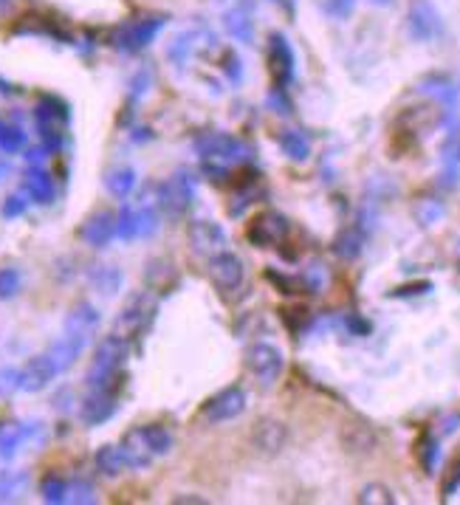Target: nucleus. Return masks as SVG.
Returning <instances> with one entry per match:
<instances>
[{
  "mask_svg": "<svg viewBox=\"0 0 460 505\" xmlns=\"http://www.w3.org/2000/svg\"><path fill=\"white\" fill-rule=\"evenodd\" d=\"M246 368L254 378L260 381V387H271L283 373V353L275 344L258 342L246 351Z\"/></svg>",
  "mask_w": 460,
  "mask_h": 505,
  "instance_id": "1a4fd4ad",
  "label": "nucleus"
},
{
  "mask_svg": "<svg viewBox=\"0 0 460 505\" xmlns=\"http://www.w3.org/2000/svg\"><path fill=\"white\" fill-rule=\"evenodd\" d=\"M88 344H82L79 339H74V336H68V334H62L54 344L48 347V359L54 361V368H57V373H65L68 368H74V361L82 356V351Z\"/></svg>",
  "mask_w": 460,
  "mask_h": 505,
  "instance_id": "6ab92c4d",
  "label": "nucleus"
},
{
  "mask_svg": "<svg viewBox=\"0 0 460 505\" xmlns=\"http://www.w3.org/2000/svg\"><path fill=\"white\" fill-rule=\"evenodd\" d=\"M116 235L122 240H136L139 237V220H136V209L125 206L116 218Z\"/></svg>",
  "mask_w": 460,
  "mask_h": 505,
  "instance_id": "f704fd0d",
  "label": "nucleus"
},
{
  "mask_svg": "<svg viewBox=\"0 0 460 505\" xmlns=\"http://www.w3.org/2000/svg\"><path fill=\"white\" fill-rule=\"evenodd\" d=\"M407 29H410L413 40L430 43L444 34V17L438 14L435 4H430V0H413L410 12H407Z\"/></svg>",
  "mask_w": 460,
  "mask_h": 505,
  "instance_id": "9d476101",
  "label": "nucleus"
},
{
  "mask_svg": "<svg viewBox=\"0 0 460 505\" xmlns=\"http://www.w3.org/2000/svg\"><path fill=\"white\" fill-rule=\"evenodd\" d=\"M243 410H246V390L243 387H226L203 404L201 415L207 418L209 424H224V421L237 418Z\"/></svg>",
  "mask_w": 460,
  "mask_h": 505,
  "instance_id": "9b49d317",
  "label": "nucleus"
},
{
  "mask_svg": "<svg viewBox=\"0 0 460 505\" xmlns=\"http://www.w3.org/2000/svg\"><path fill=\"white\" fill-rule=\"evenodd\" d=\"M68 502H77V505H91L96 502V489L88 480H74L68 483Z\"/></svg>",
  "mask_w": 460,
  "mask_h": 505,
  "instance_id": "e433bc0d",
  "label": "nucleus"
},
{
  "mask_svg": "<svg viewBox=\"0 0 460 505\" xmlns=\"http://www.w3.org/2000/svg\"><path fill=\"white\" fill-rule=\"evenodd\" d=\"M161 26H164L161 14H147V17H139V21H130L125 26H119L111 34V43H113V48L125 51V54H136V51L147 48L152 40H156Z\"/></svg>",
  "mask_w": 460,
  "mask_h": 505,
  "instance_id": "20e7f679",
  "label": "nucleus"
},
{
  "mask_svg": "<svg viewBox=\"0 0 460 505\" xmlns=\"http://www.w3.org/2000/svg\"><path fill=\"white\" fill-rule=\"evenodd\" d=\"M415 215L423 226H432L438 223L440 218H444V206H440L438 201H421L418 209H415Z\"/></svg>",
  "mask_w": 460,
  "mask_h": 505,
  "instance_id": "58836bf2",
  "label": "nucleus"
},
{
  "mask_svg": "<svg viewBox=\"0 0 460 505\" xmlns=\"http://www.w3.org/2000/svg\"><path fill=\"white\" fill-rule=\"evenodd\" d=\"M79 237L88 243L91 249H105L116 237V215L108 212V209H99V212L88 215V220H85L79 229Z\"/></svg>",
  "mask_w": 460,
  "mask_h": 505,
  "instance_id": "f3484780",
  "label": "nucleus"
},
{
  "mask_svg": "<svg viewBox=\"0 0 460 505\" xmlns=\"http://www.w3.org/2000/svg\"><path fill=\"white\" fill-rule=\"evenodd\" d=\"M26 193L34 203H51L54 201V178L43 167H31L26 172Z\"/></svg>",
  "mask_w": 460,
  "mask_h": 505,
  "instance_id": "5701e85b",
  "label": "nucleus"
},
{
  "mask_svg": "<svg viewBox=\"0 0 460 505\" xmlns=\"http://www.w3.org/2000/svg\"><path fill=\"white\" fill-rule=\"evenodd\" d=\"M40 494H43V500L51 502V505L68 502V483H65L62 477H57V475H48V477H43V483H40Z\"/></svg>",
  "mask_w": 460,
  "mask_h": 505,
  "instance_id": "2f4dec72",
  "label": "nucleus"
},
{
  "mask_svg": "<svg viewBox=\"0 0 460 505\" xmlns=\"http://www.w3.org/2000/svg\"><path fill=\"white\" fill-rule=\"evenodd\" d=\"M139 432H142V438H144V443H147V449H150L152 458L169 455V449H173V435H169L164 426L147 424V426H139Z\"/></svg>",
  "mask_w": 460,
  "mask_h": 505,
  "instance_id": "bb28decb",
  "label": "nucleus"
},
{
  "mask_svg": "<svg viewBox=\"0 0 460 505\" xmlns=\"http://www.w3.org/2000/svg\"><path fill=\"white\" fill-rule=\"evenodd\" d=\"M57 368H54V361L48 359V353L43 356H34L29 359L21 370H17V390H23V393H40L45 390L51 381H54Z\"/></svg>",
  "mask_w": 460,
  "mask_h": 505,
  "instance_id": "4468645a",
  "label": "nucleus"
},
{
  "mask_svg": "<svg viewBox=\"0 0 460 505\" xmlns=\"http://www.w3.org/2000/svg\"><path fill=\"white\" fill-rule=\"evenodd\" d=\"M280 150L292 161H305L311 155V142L302 130H283L280 133Z\"/></svg>",
  "mask_w": 460,
  "mask_h": 505,
  "instance_id": "a878e982",
  "label": "nucleus"
},
{
  "mask_svg": "<svg viewBox=\"0 0 460 505\" xmlns=\"http://www.w3.org/2000/svg\"><path fill=\"white\" fill-rule=\"evenodd\" d=\"M209 274H212V283L224 294H234L246 280L243 260L237 254H232V252H218L212 257V263H209Z\"/></svg>",
  "mask_w": 460,
  "mask_h": 505,
  "instance_id": "f8f14e48",
  "label": "nucleus"
},
{
  "mask_svg": "<svg viewBox=\"0 0 460 505\" xmlns=\"http://www.w3.org/2000/svg\"><path fill=\"white\" fill-rule=\"evenodd\" d=\"M88 277H91V286L99 294H108V297H113V294L122 288V271L116 266H94Z\"/></svg>",
  "mask_w": 460,
  "mask_h": 505,
  "instance_id": "c756f323",
  "label": "nucleus"
},
{
  "mask_svg": "<svg viewBox=\"0 0 460 505\" xmlns=\"http://www.w3.org/2000/svg\"><path fill=\"white\" fill-rule=\"evenodd\" d=\"M268 104H271V108H275L277 113H283V116L292 113V102H288L285 91H280V88H271V94H268Z\"/></svg>",
  "mask_w": 460,
  "mask_h": 505,
  "instance_id": "c03bdc74",
  "label": "nucleus"
},
{
  "mask_svg": "<svg viewBox=\"0 0 460 505\" xmlns=\"http://www.w3.org/2000/svg\"><path fill=\"white\" fill-rule=\"evenodd\" d=\"M26 489V475L23 472H0V502L14 500Z\"/></svg>",
  "mask_w": 460,
  "mask_h": 505,
  "instance_id": "72a5a7b5",
  "label": "nucleus"
},
{
  "mask_svg": "<svg viewBox=\"0 0 460 505\" xmlns=\"http://www.w3.org/2000/svg\"><path fill=\"white\" fill-rule=\"evenodd\" d=\"M127 356H130V342L122 339V336H105L99 344H96V353H94V361H91V370H88V378H85V385L88 390H108V393H116L122 387V370L127 364Z\"/></svg>",
  "mask_w": 460,
  "mask_h": 505,
  "instance_id": "f03ea898",
  "label": "nucleus"
},
{
  "mask_svg": "<svg viewBox=\"0 0 460 505\" xmlns=\"http://www.w3.org/2000/svg\"><path fill=\"white\" fill-rule=\"evenodd\" d=\"M266 57H268V74H271V82H275V88L288 91V85L294 79V48L285 34L280 31L271 34Z\"/></svg>",
  "mask_w": 460,
  "mask_h": 505,
  "instance_id": "0eeeda50",
  "label": "nucleus"
},
{
  "mask_svg": "<svg viewBox=\"0 0 460 505\" xmlns=\"http://www.w3.org/2000/svg\"><path fill=\"white\" fill-rule=\"evenodd\" d=\"M31 438V429L26 424H0V458H14L21 446Z\"/></svg>",
  "mask_w": 460,
  "mask_h": 505,
  "instance_id": "393cba45",
  "label": "nucleus"
},
{
  "mask_svg": "<svg viewBox=\"0 0 460 505\" xmlns=\"http://www.w3.org/2000/svg\"><path fill=\"white\" fill-rule=\"evenodd\" d=\"M105 186H108V193L113 198L125 201L136 189V172L130 167H116V170H111L108 176H105Z\"/></svg>",
  "mask_w": 460,
  "mask_h": 505,
  "instance_id": "c85d7f7f",
  "label": "nucleus"
},
{
  "mask_svg": "<svg viewBox=\"0 0 460 505\" xmlns=\"http://www.w3.org/2000/svg\"><path fill=\"white\" fill-rule=\"evenodd\" d=\"M365 249V229L362 226H348V229L339 232V237L333 240V254L342 260H356Z\"/></svg>",
  "mask_w": 460,
  "mask_h": 505,
  "instance_id": "b1692460",
  "label": "nucleus"
},
{
  "mask_svg": "<svg viewBox=\"0 0 460 505\" xmlns=\"http://www.w3.org/2000/svg\"><path fill=\"white\" fill-rule=\"evenodd\" d=\"M26 147V133L21 128L0 125V150L4 153H17Z\"/></svg>",
  "mask_w": 460,
  "mask_h": 505,
  "instance_id": "c9c22d12",
  "label": "nucleus"
},
{
  "mask_svg": "<svg viewBox=\"0 0 460 505\" xmlns=\"http://www.w3.org/2000/svg\"><path fill=\"white\" fill-rule=\"evenodd\" d=\"M119 446H122V451H125V460H127V468H133V472H139V468H147L152 460H156V458L150 455V449H147V443H144V438H142L139 426L130 429Z\"/></svg>",
  "mask_w": 460,
  "mask_h": 505,
  "instance_id": "aec40b11",
  "label": "nucleus"
},
{
  "mask_svg": "<svg viewBox=\"0 0 460 505\" xmlns=\"http://www.w3.org/2000/svg\"><path fill=\"white\" fill-rule=\"evenodd\" d=\"M348 327L353 330V334H359V336H367L370 334V325L359 317H348Z\"/></svg>",
  "mask_w": 460,
  "mask_h": 505,
  "instance_id": "de8ad7c7",
  "label": "nucleus"
},
{
  "mask_svg": "<svg viewBox=\"0 0 460 505\" xmlns=\"http://www.w3.org/2000/svg\"><path fill=\"white\" fill-rule=\"evenodd\" d=\"M288 232H292L288 218H283L280 212H260L249 223L246 237L251 246H258V249H277L285 243Z\"/></svg>",
  "mask_w": 460,
  "mask_h": 505,
  "instance_id": "6e6552de",
  "label": "nucleus"
},
{
  "mask_svg": "<svg viewBox=\"0 0 460 505\" xmlns=\"http://www.w3.org/2000/svg\"><path fill=\"white\" fill-rule=\"evenodd\" d=\"M195 153L201 155V167L203 172L220 181L229 176V170L237 164H246L251 159V147L241 138H234L229 133H203L195 138Z\"/></svg>",
  "mask_w": 460,
  "mask_h": 505,
  "instance_id": "f257e3e1",
  "label": "nucleus"
},
{
  "mask_svg": "<svg viewBox=\"0 0 460 505\" xmlns=\"http://www.w3.org/2000/svg\"><path fill=\"white\" fill-rule=\"evenodd\" d=\"M17 291H21V271L0 269V300H12Z\"/></svg>",
  "mask_w": 460,
  "mask_h": 505,
  "instance_id": "4c0bfd02",
  "label": "nucleus"
},
{
  "mask_svg": "<svg viewBox=\"0 0 460 505\" xmlns=\"http://www.w3.org/2000/svg\"><path fill=\"white\" fill-rule=\"evenodd\" d=\"M322 6H325V14L336 17V21H348L356 9V0H325Z\"/></svg>",
  "mask_w": 460,
  "mask_h": 505,
  "instance_id": "a19ab883",
  "label": "nucleus"
},
{
  "mask_svg": "<svg viewBox=\"0 0 460 505\" xmlns=\"http://www.w3.org/2000/svg\"><path fill=\"white\" fill-rule=\"evenodd\" d=\"M186 237H190V249L195 254H203V257H215L226 246L224 226L215 223V220H193L190 229H186Z\"/></svg>",
  "mask_w": 460,
  "mask_h": 505,
  "instance_id": "ddd939ff",
  "label": "nucleus"
},
{
  "mask_svg": "<svg viewBox=\"0 0 460 505\" xmlns=\"http://www.w3.org/2000/svg\"><path fill=\"white\" fill-rule=\"evenodd\" d=\"M116 410H119L116 393H108V390H88V395L79 402V418L85 426H99L111 421Z\"/></svg>",
  "mask_w": 460,
  "mask_h": 505,
  "instance_id": "dca6fc26",
  "label": "nucleus"
},
{
  "mask_svg": "<svg viewBox=\"0 0 460 505\" xmlns=\"http://www.w3.org/2000/svg\"><path fill=\"white\" fill-rule=\"evenodd\" d=\"M224 71H226V77H229L232 82H241V77H243V62L237 60L234 54H226V65H224Z\"/></svg>",
  "mask_w": 460,
  "mask_h": 505,
  "instance_id": "a18cd8bd",
  "label": "nucleus"
},
{
  "mask_svg": "<svg viewBox=\"0 0 460 505\" xmlns=\"http://www.w3.org/2000/svg\"><path fill=\"white\" fill-rule=\"evenodd\" d=\"M342 441H345L348 451H370V449H376V432H373L367 424H348L342 432Z\"/></svg>",
  "mask_w": 460,
  "mask_h": 505,
  "instance_id": "cd10ccee",
  "label": "nucleus"
},
{
  "mask_svg": "<svg viewBox=\"0 0 460 505\" xmlns=\"http://www.w3.org/2000/svg\"><path fill=\"white\" fill-rule=\"evenodd\" d=\"M26 206H29V201H23L21 195H9L6 201H4V206H0V215L4 218H21L23 212H26Z\"/></svg>",
  "mask_w": 460,
  "mask_h": 505,
  "instance_id": "79ce46f5",
  "label": "nucleus"
},
{
  "mask_svg": "<svg viewBox=\"0 0 460 505\" xmlns=\"http://www.w3.org/2000/svg\"><path fill=\"white\" fill-rule=\"evenodd\" d=\"M136 220H139V237H147L159 229V218H156V209H136Z\"/></svg>",
  "mask_w": 460,
  "mask_h": 505,
  "instance_id": "ea45409f",
  "label": "nucleus"
},
{
  "mask_svg": "<svg viewBox=\"0 0 460 505\" xmlns=\"http://www.w3.org/2000/svg\"><path fill=\"white\" fill-rule=\"evenodd\" d=\"M96 327H99V310L91 302H77L71 313L65 317V334L79 339L82 344H91Z\"/></svg>",
  "mask_w": 460,
  "mask_h": 505,
  "instance_id": "a211bd4d",
  "label": "nucleus"
},
{
  "mask_svg": "<svg viewBox=\"0 0 460 505\" xmlns=\"http://www.w3.org/2000/svg\"><path fill=\"white\" fill-rule=\"evenodd\" d=\"M288 441V429L277 418H260L251 429V446L260 451V455H280Z\"/></svg>",
  "mask_w": 460,
  "mask_h": 505,
  "instance_id": "2eb2a0df",
  "label": "nucleus"
},
{
  "mask_svg": "<svg viewBox=\"0 0 460 505\" xmlns=\"http://www.w3.org/2000/svg\"><path fill=\"white\" fill-rule=\"evenodd\" d=\"M34 121H37V130H40V138H43V147L48 153L60 150L62 145V125L68 121V111L65 104L45 96L37 108H34Z\"/></svg>",
  "mask_w": 460,
  "mask_h": 505,
  "instance_id": "423d86ee",
  "label": "nucleus"
},
{
  "mask_svg": "<svg viewBox=\"0 0 460 505\" xmlns=\"http://www.w3.org/2000/svg\"><path fill=\"white\" fill-rule=\"evenodd\" d=\"M224 23H226V31L232 34L234 40H241V43H251L254 40V21H251V4H237L234 9L226 12L224 17Z\"/></svg>",
  "mask_w": 460,
  "mask_h": 505,
  "instance_id": "412c9836",
  "label": "nucleus"
},
{
  "mask_svg": "<svg viewBox=\"0 0 460 505\" xmlns=\"http://www.w3.org/2000/svg\"><path fill=\"white\" fill-rule=\"evenodd\" d=\"M415 451H418V463H421V468L427 475H432L435 472V466H438V441L432 438L430 432H423L421 438H418V443H415Z\"/></svg>",
  "mask_w": 460,
  "mask_h": 505,
  "instance_id": "7c9ffc66",
  "label": "nucleus"
},
{
  "mask_svg": "<svg viewBox=\"0 0 460 505\" xmlns=\"http://www.w3.org/2000/svg\"><path fill=\"white\" fill-rule=\"evenodd\" d=\"M0 125H4V121H0Z\"/></svg>",
  "mask_w": 460,
  "mask_h": 505,
  "instance_id": "603ef678",
  "label": "nucleus"
},
{
  "mask_svg": "<svg viewBox=\"0 0 460 505\" xmlns=\"http://www.w3.org/2000/svg\"><path fill=\"white\" fill-rule=\"evenodd\" d=\"M356 500H359L362 505H393L396 502L393 492H390L387 485H382V483H367Z\"/></svg>",
  "mask_w": 460,
  "mask_h": 505,
  "instance_id": "473e14b6",
  "label": "nucleus"
},
{
  "mask_svg": "<svg viewBox=\"0 0 460 505\" xmlns=\"http://www.w3.org/2000/svg\"><path fill=\"white\" fill-rule=\"evenodd\" d=\"M173 502L176 505H181V502H186V505H207V500H203V497H173Z\"/></svg>",
  "mask_w": 460,
  "mask_h": 505,
  "instance_id": "09e8293b",
  "label": "nucleus"
},
{
  "mask_svg": "<svg viewBox=\"0 0 460 505\" xmlns=\"http://www.w3.org/2000/svg\"><path fill=\"white\" fill-rule=\"evenodd\" d=\"M94 463H96V468H99V472L105 475V477H119V475L127 472L125 451H122V446H113V443L99 446L96 455H94Z\"/></svg>",
  "mask_w": 460,
  "mask_h": 505,
  "instance_id": "4be33fe9",
  "label": "nucleus"
},
{
  "mask_svg": "<svg viewBox=\"0 0 460 505\" xmlns=\"http://www.w3.org/2000/svg\"><path fill=\"white\" fill-rule=\"evenodd\" d=\"M457 489H460V460H455L449 466V475H447L444 485H440V494H444V500H449Z\"/></svg>",
  "mask_w": 460,
  "mask_h": 505,
  "instance_id": "37998d69",
  "label": "nucleus"
},
{
  "mask_svg": "<svg viewBox=\"0 0 460 505\" xmlns=\"http://www.w3.org/2000/svg\"><path fill=\"white\" fill-rule=\"evenodd\" d=\"M427 291H432L430 283H415L410 288H396L393 294H390V297H415V294H427Z\"/></svg>",
  "mask_w": 460,
  "mask_h": 505,
  "instance_id": "49530a36",
  "label": "nucleus"
},
{
  "mask_svg": "<svg viewBox=\"0 0 460 505\" xmlns=\"http://www.w3.org/2000/svg\"><path fill=\"white\" fill-rule=\"evenodd\" d=\"M271 4H277V6H285L288 12L294 9V0H271Z\"/></svg>",
  "mask_w": 460,
  "mask_h": 505,
  "instance_id": "8fccbe9b",
  "label": "nucleus"
},
{
  "mask_svg": "<svg viewBox=\"0 0 460 505\" xmlns=\"http://www.w3.org/2000/svg\"><path fill=\"white\" fill-rule=\"evenodd\" d=\"M9 6V0H0V9H6Z\"/></svg>",
  "mask_w": 460,
  "mask_h": 505,
  "instance_id": "3c124183",
  "label": "nucleus"
},
{
  "mask_svg": "<svg viewBox=\"0 0 460 505\" xmlns=\"http://www.w3.org/2000/svg\"><path fill=\"white\" fill-rule=\"evenodd\" d=\"M159 206L164 209V215L169 218H181L190 212V206L195 201V186H193V178L186 176V172H176V176H169L164 184H159V195H156Z\"/></svg>",
  "mask_w": 460,
  "mask_h": 505,
  "instance_id": "39448f33",
  "label": "nucleus"
},
{
  "mask_svg": "<svg viewBox=\"0 0 460 505\" xmlns=\"http://www.w3.org/2000/svg\"><path fill=\"white\" fill-rule=\"evenodd\" d=\"M152 317H156V297H152L150 291L133 294V297L125 302L122 313L116 317L113 334L130 342V339L144 334V330L150 327V322H152Z\"/></svg>",
  "mask_w": 460,
  "mask_h": 505,
  "instance_id": "7ed1b4c3",
  "label": "nucleus"
}]
</instances>
